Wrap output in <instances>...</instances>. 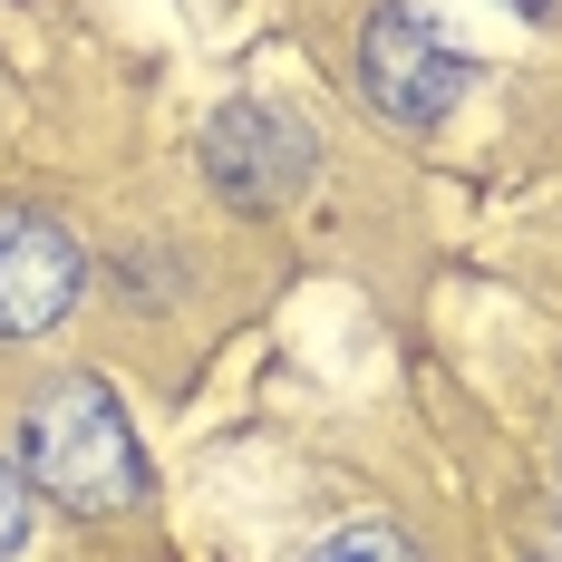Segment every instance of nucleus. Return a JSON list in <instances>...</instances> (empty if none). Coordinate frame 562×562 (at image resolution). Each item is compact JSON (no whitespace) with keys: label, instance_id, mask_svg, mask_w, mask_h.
Instances as JSON below:
<instances>
[{"label":"nucleus","instance_id":"obj_1","mask_svg":"<svg viewBox=\"0 0 562 562\" xmlns=\"http://www.w3.org/2000/svg\"><path fill=\"white\" fill-rule=\"evenodd\" d=\"M20 475H30V495H49L78 524H108V514L146 505V447H136V427H126L108 379L78 369V379H49L30 397V417H20Z\"/></svg>","mask_w":562,"mask_h":562},{"label":"nucleus","instance_id":"obj_2","mask_svg":"<svg viewBox=\"0 0 562 562\" xmlns=\"http://www.w3.org/2000/svg\"><path fill=\"white\" fill-rule=\"evenodd\" d=\"M465 49H447V30L417 10V0H379L369 30H359V98L369 116H389L397 136H427L447 126L456 98H465Z\"/></svg>","mask_w":562,"mask_h":562},{"label":"nucleus","instance_id":"obj_3","mask_svg":"<svg viewBox=\"0 0 562 562\" xmlns=\"http://www.w3.org/2000/svg\"><path fill=\"white\" fill-rule=\"evenodd\" d=\"M194 166L224 194L233 214H281L311 175H321V146L301 116H281L272 98H224V108L194 126Z\"/></svg>","mask_w":562,"mask_h":562},{"label":"nucleus","instance_id":"obj_4","mask_svg":"<svg viewBox=\"0 0 562 562\" xmlns=\"http://www.w3.org/2000/svg\"><path fill=\"white\" fill-rule=\"evenodd\" d=\"M78 301H88V243L49 204H0V349L68 330Z\"/></svg>","mask_w":562,"mask_h":562},{"label":"nucleus","instance_id":"obj_5","mask_svg":"<svg viewBox=\"0 0 562 562\" xmlns=\"http://www.w3.org/2000/svg\"><path fill=\"white\" fill-rule=\"evenodd\" d=\"M311 562H427L397 524H339V533H321L311 543Z\"/></svg>","mask_w":562,"mask_h":562},{"label":"nucleus","instance_id":"obj_6","mask_svg":"<svg viewBox=\"0 0 562 562\" xmlns=\"http://www.w3.org/2000/svg\"><path fill=\"white\" fill-rule=\"evenodd\" d=\"M30 514H40V495H30L20 456H0V562H20V553H30Z\"/></svg>","mask_w":562,"mask_h":562},{"label":"nucleus","instance_id":"obj_7","mask_svg":"<svg viewBox=\"0 0 562 562\" xmlns=\"http://www.w3.org/2000/svg\"><path fill=\"white\" fill-rule=\"evenodd\" d=\"M514 10H533V20H543V10H562V0H514Z\"/></svg>","mask_w":562,"mask_h":562}]
</instances>
